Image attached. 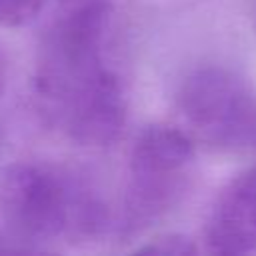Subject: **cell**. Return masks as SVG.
Returning <instances> with one entry per match:
<instances>
[{
	"mask_svg": "<svg viewBox=\"0 0 256 256\" xmlns=\"http://www.w3.org/2000/svg\"><path fill=\"white\" fill-rule=\"evenodd\" d=\"M194 160V138L170 124H150L134 140L118 232L132 240L162 222L184 198Z\"/></svg>",
	"mask_w": 256,
	"mask_h": 256,
	"instance_id": "3957f363",
	"label": "cell"
},
{
	"mask_svg": "<svg viewBox=\"0 0 256 256\" xmlns=\"http://www.w3.org/2000/svg\"><path fill=\"white\" fill-rule=\"evenodd\" d=\"M6 80H8V64H6V58H4V52L0 50V94L6 86Z\"/></svg>",
	"mask_w": 256,
	"mask_h": 256,
	"instance_id": "ba28073f",
	"label": "cell"
},
{
	"mask_svg": "<svg viewBox=\"0 0 256 256\" xmlns=\"http://www.w3.org/2000/svg\"><path fill=\"white\" fill-rule=\"evenodd\" d=\"M134 252H138V254H164V256H188V254H196L198 248L188 236L168 232V234H160L156 238H150L148 242L138 246Z\"/></svg>",
	"mask_w": 256,
	"mask_h": 256,
	"instance_id": "8992f818",
	"label": "cell"
},
{
	"mask_svg": "<svg viewBox=\"0 0 256 256\" xmlns=\"http://www.w3.org/2000/svg\"><path fill=\"white\" fill-rule=\"evenodd\" d=\"M114 24L110 0H54L34 70L44 120L88 148L114 144L126 124L122 78L108 62Z\"/></svg>",
	"mask_w": 256,
	"mask_h": 256,
	"instance_id": "6da1fadb",
	"label": "cell"
},
{
	"mask_svg": "<svg viewBox=\"0 0 256 256\" xmlns=\"http://www.w3.org/2000/svg\"><path fill=\"white\" fill-rule=\"evenodd\" d=\"M46 0H0V26L16 28L30 24L44 10Z\"/></svg>",
	"mask_w": 256,
	"mask_h": 256,
	"instance_id": "52a82bcc",
	"label": "cell"
},
{
	"mask_svg": "<svg viewBox=\"0 0 256 256\" xmlns=\"http://www.w3.org/2000/svg\"><path fill=\"white\" fill-rule=\"evenodd\" d=\"M176 106L186 132L206 146L238 150L256 142V96L222 66H200L180 84Z\"/></svg>",
	"mask_w": 256,
	"mask_h": 256,
	"instance_id": "277c9868",
	"label": "cell"
},
{
	"mask_svg": "<svg viewBox=\"0 0 256 256\" xmlns=\"http://www.w3.org/2000/svg\"><path fill=\"white\" fill-rule=\"evenodd\" d=\"M204 244L212 254L256 250V168L238 174L218 194L204 226Z\"/></svg>",
	"mask_w": 256,
	"mask_h": 256,
	"instance_id": "5b68a950",
	"label": "cell"
},
{
	"mask_svg": "<svg viewBox=\"0 0 256 256\" xmlns=\"http://www.w3.org/2000/svg\"><path fill=\"white\" fill-rule=\"evenodd\" d=\"M0 224L22 250L58 240H92L108 228V208L80 174L42 162L0 170Z\"/></svg>",
	"mask_w": 256,
	"mask_h": 256,
	"instance_id": "7a4b0ae2",
	"label": "cell"
}]
</instances>
